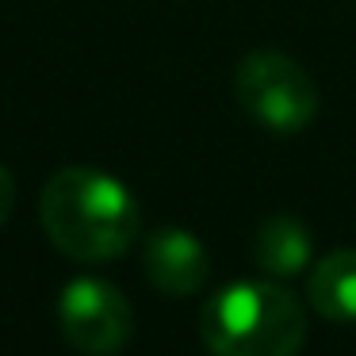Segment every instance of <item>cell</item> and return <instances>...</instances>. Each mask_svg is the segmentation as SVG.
<instances>
[{
	"label": "cell",
	"instance_id": "cell-2",
	"mask_svg": "<svg viewBox=\"0 0 356 356\" xmlns=\"http://www.w3.org/2000/svg\"><path fill=\"white\" fill-rule=\"evenodd\" d=\"M200 337L211 356H299L307 314L284 284L238 280L203 302Z\"/></svg>",
	"mask_w": 356,
	"mask_h": 356
},
{
	"label": "cell",
	"instance_id": "cell-5",
	"mask_svg": "<svg viewBox=\"0 0 356 356\" xmlns=\"http://www.w3.org/2000/svg\"><path fill=\"white\" fill-rule=\"evenodd\" d=\"M142 268H146L149 284L165 295H195L211 276L203 241L180 226H161V230L146 234Z\"/></svg>",
	"mask_w": 356,
	"mask_h": 356
},
{
	"label": "cell",
	"instance_id": "cell-1",
	"mask_svg": "<svg viewBox=\"0 0 356 356\" xmlns=\"http://www.w3.org/2000/svg\"><path fill=\"white\" fill-rule=\"evenodd\" d=\"M47 238L73 261H115L138 241L142 207L111 172L70 165L47 180L39 200Z\"/></svg>",
	"mask_w": 356,
	"mask_h": 356
},
{
	"label": "cell",
	"instance_id": "cell-8",
	"mask_svg": "<svg viewBox=\"0 0 356 356\" xmlns=\"http://www.w3.org/2000/svg\"><path fill=\"white\" fill-rule=\"evenodd\" d=\"M12 203H16V180H12V172L0 165V226L8 222Z\"/></svg>",
	"mask_w": 356,
	"mask_h": 356
},
{
	"label": "cell",
	"instance_id": "cell-3",
	"mask_svg": "<svg viewBox=\"0 0 356 356\" xmlns=\"http://www.w3.org/2000/svg\"><path fill=\"white\" fill-rule=\"evenodd\" d=\"M234 96L253 123L272 134H299L318 115V88L295 58L253 50L234 70Z\"/></svg>",
	"mask_w": 356,
	"mask_h": 356
},
{
	"label": "cell",
	"instance_id": "cell-6",
	"mask_svg": "<svg viewBox=\"0 0 356 356\" xmlns=\"http://www.w3.org/2000/svg\"><path fill=\"white\" fill-rule=\"evenodd\" d=\"M253 257L268 276L287 280V276H299V272L310 264L314 241H310V230L302 226V218L276 215V218H264V222L257 226Z\"/></svg>",
	"mask_w": 356,
	"mask_h": 356
},
{
	"label": "cell",
	"instance_id": "cell-7",
	"mask_svg": "<svg viewBox=\"0 0 356 356\" xmlns=\"http://www.w3.org/2000/svg\"><path fill=\"white\" fill-rule=\"evenodd\" d=\"M310 307L330 322H356V249H333L310 272Z\"/></svg>",
	"mask_w": 356,
	"mask_h": 356
},
{
	"label": "cell",
	"instance_id": "cell-4",
	"mask_svg": "<svg viewBox=\"0 0 356 356\" xmlns=\"http://www.w3.org/2000/svg\"><path fill=\"white\" fill-rule=\"evenodd\" d=\"M58 325L77 353L115 356L131 345L134 310L119 287L100 276H77L58 295Z\"/></svg>",
	"mask_w": 356,
	"mask_h": 356
}]
</instances>
